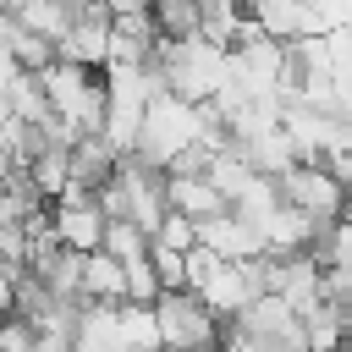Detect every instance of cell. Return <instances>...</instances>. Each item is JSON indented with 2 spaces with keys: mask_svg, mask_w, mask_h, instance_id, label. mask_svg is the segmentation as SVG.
I'll return each instance as SVG.
<instances>
[{
  "mask_svg": "<svg viewBox=\"0 0 352 352\" xmlns=\"http://www.w3.org/2000/svg\"><path fill=\"white\" fill-rule=\"evenodd\" d=\"M220 352H292V346H280V341H270V336H253V330H242V324H226Z\"/></svg>",
  "mask_w": 352,
  "mask_h": 352,
  "instance_id": "obj_19",
  "label": "cell"
},
{
  "mask_svg": "<svg viewBox=\"0 0 352 352\" xmlns=\"http://www.w3.org/2000/svg\"><path fill=\"white\" fill-rule=\"evenodd\" d=\"M50 214H55V236H60V248H77V253L104 248V226H110V214L99 209L94 187H77V182H72V187L50 204Z\"/></svg>",
  "mask_w": 352,
  "mask_h": 352,
  "instance_id": "obj_5",
  "label": "cell"
},
{
  "mask_svg": "<svg viewBox=\"0 0 352 352\" xmlns=\"http://www.w3.org/2000/svg\"><path fill=\"white\" fill-rule=\"evenodd\" d=\"M248 16H253L270 38H280V44L308 38V33H324V22H319L314 0H253V6H248Z\"/></svg>",
  "mask_w": 352,
  "mask_h": 352,
  "instance_id": "obj_9",
  "label": "cell"
},
{
  "mask_svg": "<svg viewBox=\"0 0 352 352\" xmlns=\"http://www.w3.org/2000/svg\"><path fill=\"white\" fill-rule=\"evenodd\" d=\"M6 99H11V116H22L28 126L55 121V104H50V88H44L38 72H16V82L6 88Z\"/></svg>",
  "mask_w": 352,
  "mask_h": 352,
  "instance_id": "obj_13",
  "label": "cell"
},
{
  "mask_svg": "<svg viewBox=\"0 0 352 352\" xmlns=\"http://www.w3.org/2000/svg\"><path fill=\"white\" fill-rule=\"evenodd\" d=\"M346 182L341 176H330L319 160H297L292 170H280V198L286 204H297V209H308L314 220H324V226H336L352 204H346Z\"/></svg>",
  "mask_w": 352,
  "mask_h": 352,
  "instance_id": "obj_4",
  "label": "cell"
},
{
  "mask_svg": "<svg viewBox=\"0 0 352 352\" xmlns=\"http://www.w3.org/2000/svg\"><path fill=\"white\" fill-rule=\"evenodd\" d=\"M324 220H314L308 209H297V204H286L280 198V209L264 220V242H270V253H319V242H324Z\"/></svg>",
  "mask_w": 352,
  "mask_h": 352,
  "instance_id": "obj_8",
  "label": "cell"
},
{
  "mask_svg": "<svg viewBox=\"0 0 352 352\" xmlns=\"http://www.w3.org/2000/svg\"><path fill=\"white\" fill-rule=\"evenodd\" d=\"M38 77H44V88H50L55 116H60L77 138L104 126V72L77 66V60H55V66H44Z\"/></svg>",
  "mask_w": 352,
  "mask_h": 352,
  "instance_id": "obj_2",
  "label": "cell"
},
{
  "mask_svg": "<svg viewBox=\"0 0 352 352\" xmlns=\"http://www.w3.org/2000/svg\"><path fill=\"white\" fill-rule=\"evenodd\" d=\"M121 160H126V154H121L104 132H82V138L72 143V182H77V187H104Z\"/></svg>",
  "mask_w": 352,
  "mask_h": 352,
  "instance_id": "obj_11",
  "label": "cell"
},
{
  "mask_svg": "<svg viewBox=\"0 0 352 352\" xmlns=\"http://www.w3.org/2000/svg\"><path fill=\"white\" fill-rule=\"evenodd\" d=\"M110 33H116V16H110V6H77V16H72V28L55 38V55L60 60H77V66H94V72H104L110 66Z\"/></svg>",
  "mask_w": 352,
  "mask_h": 352,
  "instance_id": "obj_6",
  "label": "cell"
},
{
  "mask_svg": "<svg viewBox=\"0 0 352 352\" xmlns=\"http://www.w3.org/2000/svg\"><path fill=\"white\" fill-rule=\"evenodd\" d=\"M154 242L192 253V248H198V220H192V214H182V209H170V214H165V226L154 231Z\"/></svg>",
  "mask_w": 352,
  "mask_h": 352,
  "instance_id": "obj_17",
  "label": "cell"
},
{
  "mask_svg": "<svg viewBox=\"0 0 352 352\" xmlns=\"http://www.w3.org/2000/svg\"><path fill=\"white\" fill-rule=\"evenodd\" d=\"M110 6V16H126V11H154V0H99Z\"/></svg>",
  "mask_w": 352,
  "mask_h": 352,
  "instance_id": "obj_20",
  "label": "cell"
},
{
  "mask_svg": "<svg viewBox=\"0 0 352 352\" xmlns=\"http://www.w3.org/2000/svg\"><path fill=\"white\" fill-rule=\"evenodd\" d=\"M11 170H16V154H11V148H6V143H0V187H6V182H11Z\"/></svg>",
  "mask_w": 352,
  "mask_h": 352,
  "instance_id": "obj_21",
  "label": "cell"
},
{
  "mask_svg": "<svg viewBox=\"0 0 352 352\" xmlns=\"http://www.w3.org/2000/svg\"><path fill=\"white\" fill-rule=\"evenodd\" d=\"M154 314H160L165 352H220V341H226V319L198 292H160Z\"/></svg>",
  "mask_w": 352,
  "mask_h": 352,
  "instance_id": "obj_3",
  "label": "cell"
},
{
  "mask_svg": "<svg viewBox=\"0 0 352 352\" xmlns=\"http://www.w3.org/2000/svg\"><path fill=\"white\" fill-rule=\"evenodd\" d=\"M72 16H77V6H66V0H22V11H16V22L44 38H60L72 28Z\"/></svg>",
  "mask_w": 352,
  "mask_h": 352,
  "instance_id": "obj_14",
  "label": "cell"
},
{
  "mask_svg": "<svg viewBox=\"0 0 352 352\" xmlns=\"http://www.w3.org/2000/svg\"><path fill=\"white\" fill-rule=\"evenodd\" d=\"M165 198H170V209H182V214H192V220H209V214H226V209H231L209 170H198V176L165 170Z\"/></svg>",
  "mask_w": 352,
  "mask_h": 352,
  "instance_id": "obj_10",
  "label": "cell"
},
{
  "mask_svg": "<svg viewBox=\"0 0 352 352\" xmlns=\"http://www.w3.org/2000/svg\"><path fill=\"white\" fill-rule=\"evenodd\" d=\"M198 242H204V248H214L220 258H253V253H270V242H264V226L242 220L236 209L198 220Z\"/></svg>",
  "mask_w": 352,
  "mask_h": 352,
  "instance_id": "obj_7",
  "label": "cell"
},
{
  "mask_svg": "<svg viewBox=\"0 0 352 352\" xmlns=\"http://www.w3.org/2000/svg\"><path fill=\"white\" fill-rule=\"evenodd\" d=\"M154 270H160V286L165 292H187V253L182 248L154 242Z\"/></svg>",
  "mask_w": 352,
  "mask_h": 352,
  "instance_id": "obj_18",
  "label": "cell"
},
{
  "mask_svg": "<svg viewBox=\"0 0 352 352\" xmlns=\"http://www.w3.org/2000/svg\"><path fill=\"white\" fill-rule=\"evenodd\" d=\"M82 302H126V264L116 253H82Z\"/></svg>",
  "mask_w": 352,
  "mask_h": 352,
  "instance_id": "obj_12",
  "label": "cell"
},
{
  "mask_svg": "<svg viewBox=\"0 0 352 352\" xmlns=\"http://www.w3.org/2000/svg\"><path fill=\"white\" fill-rule=\"evenodd\" d=\"M104 253H116L121 264H132V258H148L154 253V236L138 220H110L104 226Z\"/></svg>",
  "mask_w": 352,
  "mask_h": 352,
  "instance_id": "obj_15",
  "label": "cell"
},
{
  "mask_svg": "<svg viewBox=\"0 0 352 352\" xmlns=\"http://www.w3.org/2000/svg\"><path fill=\"white\" fill-rule=\"evenodd\" d=\"M165 286H160V270H154V253L148 258H132L126 264V302H154Z\"/></svg>",
  "mask_w": 352,
  "mask_h": 352,
  "instance_id": "obj_16",
  "label": "cell"
},
{
  "mask_svg": "<svg viewBox=\"0 0 352 352\" xmlns=\"http://www.w3.org/2000/svg\"><path fill=\"white\" fill-rule=\"evenodd\" d=\"M204 121H209L204 104L160 88L154 104H148V116H143V132H138V148H132V154H138L143 165H154V170H170L182 148L204 143Z\"/></svg>",
  "mask_w": 352,
  "mask_h": 352,
  "instance_id": "obj_1",
  "label": "cell"
}]
</instances>
